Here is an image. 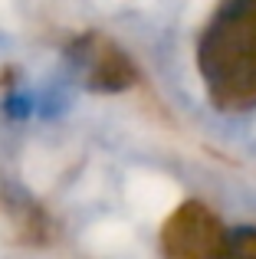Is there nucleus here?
<instances>
[{"label":"nucleus","mask_w":256,"mask_h":259,"mask_svg":"<svg viewBox=\"0 0 256 259\" xmlns=\"http://www.w3.org/2000/svg\"><path fill=\"white\" fill-rule=\"evenodd\" d=\"M197 72L217 112L256 108V0H217L197 36Z\"/></svg>","instance_id":"f257e3e1"},{"label":"nucleus","mask_w":256,"mask_h":259,"mask_svg":"<svg viewBox=\"0 0 256 259\" xmlns=\"http://www.w3.org/2000/svg\"><path fill=\"white\" fill-rule=\"evenodd\" d=\"M164 259H224L230 230L200 200H184L161 227Z\"/></svg>","instance_id":"f03ea898"},{"label":"nucleus","mask_w":256,"mask_h":259,"mask_svg":"<svg viewBox=\"0 0 256 259\" xmlns=\"http://www.w3.org/2000/svg\"><path fill=\"white\" fill-rule=\"evenodd\" d=\"M69 59L82 76V85L102 95L125 92L138 82V66L132 63V56L115 43V39L102 36V33L89 30L79 33L69 43Z\"/></svg>","instance_id":"7ed1b4c3"},{"label":"nucleus","mask_w":256,"mask_h":259,"mask_svg":"<svg viewBox=\"0 0 256 259\" xmlns=\"http://www.w3.org/2000/svg\"><path fill=\"white\" fill-rule=\"evenodd\" d=\"M224 259H256V227H240L230 230Z\"/></svg>","instance_id":"20e7f679"}]
</instances>
